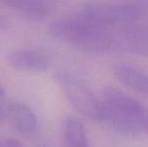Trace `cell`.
I'll use <instances>...</instances> for the list:
<instances>
[{
  "label": "cell",
  "mask_w": 148,
  "mask_h": 147,
  "mask_svg": "<svg viewBox=\"0 0 148 147\" xmlns=\"http://www.w3.org/2000/svg\"><path fill=\"white\" fill-rule=\"evenodd\" d=\"M49 32L53 38L69 43L83 53H106L114 45V38L107 26L96 23L80 13L53 21Z\"/></svg>",
  "instance_id": "obj_1"
},
{
  "label": "cell",
  "mask_w": 148,
  "mask_h": 147,
  "mask_svg": "<svg viewBox=\"0 0 148 147\" xmlns=\"http://www.w3.org/2000/svg\"><path fill=\"white\" fill-rule=\"evenodd\" d=\"M103 98L105 121L116 130L125 133L143 130L147 112L139 101L111 86L104 89Z\"/></svg>",
  "instance_id": "obj_2"
},
{
  "label": "cell",
  "mask_w": 148,
  "mask_h": 147,
  "mask_svg": "<svg viewBox=\"0 0 148 147\" xmlns=\"http://www.w3.org/2000/svg\"><path fill=\"white\" fill-rule=\"evenodd\" d=\"M78 13L104 26L115 24H132L144 14L140 5L130 2H89Z\"/></svg>",
  "instance_id": "obj_3"
},
{
  "label": "cell",
  "mask_w": 148,
  "mask_h": 147,
  "mask_svg": "<svg viewBox=\"0 0 148 147\" xmlns=\"http://www.w3.org/2000/svg\"><path fill=\"white\" fill-rule=\"evenodd\" d=\"M56 79L70 103L77 111L95 121H105L103 103L99 102L97 97L86 84L66 72H59L56 75Z\"/></svg>",
  "instance_id": "obj_4"
},
{
  "label": "cell",
  "mask_w": 148,
  "mask_h": 147,
  "mask_svg": "<svg viewBox=\"0 0 148 147\" xmlns=\"http://www.w3.org/2000/svg\"><path fill=\"white\" fill-rule=\"evenodd\" d=\"M7 61L12 68L25 72H43L49 69V59L43 53L32 49H17L8 55Z\"/></svg>",
  "instance_id": "obj_5"
},
{
  "label": "cell",
  "mask_w": 148,
  "mask_h": 147,
  "mask_svg": "<svg viewBox=\"0 0 148 147\" xmlns=\"http://www.w3.org/2000/svg\"><path fill=\"white\" fill-rule=\"evenodd\" d=\"M112 73L125 87L148 96V73L128 64H116Z\"/></svg>",
  "instance_id": "obj_6"
},
{
  "label": "cell",
  "mask_w": 148,
  "mask_h": 147,
  "mask_svg": "<svg viewBox=\"0 0 148 147\" xmlns=\"http://www.w3.org/2000/svg\"><path fill=\"white\" fill-rule=\"evenodd\" d=\"M4 5L31 21H42L51 13L47 0H0Z\"/></svg>",
  "instance_id": "obj_7"
},
{
  "label": "cell",
  "mask_w": 148,
  "mask_h": 147,
  "mask_svg": "<svg viewBox=\"0 0 148 147\" xmlns=\"http://www.w3.org/2000/svg\"><path fill=\"white\" fill-rule=\"evenodd\" d=\"M9 112L12 118V122L19 133L25 136H32L36 133V116L27 105L16 102L10 106Z\"/></svg>",
  "instance_id": "obj_8"
},
{
  "label": "cell",
  "mask_w": 148,
  "mask_h": 147,
  "mask_svg": "<svg viewBox=\"0 0 148 147\" xmlns=\"http://www.w3.org/2000/svg\"><path fill=\"white\" fill-rule=\"evenodd\" d=\"M62 135L66 147H90L86 128L76 118L68 117L64 119Z\"/></svg>",
  "instance_id": "obj_9"
},
{
  "label": "cell",
  "mask_w": 148,
  "mask_h": 147,
  "mask_svg": "<svg viewBox=\"0 0 148 147\" xmlns=\"http://www.w3.org/2000/svg\"><path fill=\"white\" fill-rule=\"evenodd\" d=\"M126 46L137 55H148V25H132L124 31Z\"/></svg>",
  "instance_id": "obj_10"
},
{
  "label": "cell",
  "mask_w": 148,
  "mask_h": 147,
  "mask_svg": "<svg viewBox=\"0 0 148 147\" xmlns=\"http://www.w3.org/2000/svg\"><path fill=\"white\" fill-rule=\"evenodd\" d=\"M2 144H3V147H23L19 140L14 139V138L2 139Z\"/></svg>",
  "instance_id": "obj_11"
},
{
  "label": "cell",
  "mask_w": 148,
  "mask_h": 147,
  "mask_svg": "<svg viewBox=\"0 0 148 147\" xmlns=\"http://www.w3.org/2000/svg\"><path fill=\"white\" fill-rule=\"evenodd\" d=\"M4 100H5V93L4 90L0 87V121L5 116V108H4Z\"/></svg>",
  "instance_id": "obj_12"
},
{
  "label": "cell",
  "mask_w": 148,
  "mask_h": 147,
  "mask_svg": "<svg viewBox=\"0 0 148 147\" xmlns=\"http://www.w3.org/2000/svg\"><path fill=\"white\" fill-rule=\"evenodd\" d=\"M143 130H145V131L148 133V113L146 115V118H145V121H144V126H143Z\"/></svg>",
  "instance_id": "obj_13"
},
{
  "label": "cell",
  "mask_w": 148,
  "mask_h": 147,
  "mask_svg": "<svg viewBox=\"0 0 148 147\" xmlns=\"http://www.w3.org/2000/svg\"><path fill=\"white\" fill-rule=\"evenodd\" d=\"M0 147H3V144H2V139L0 138Z\"/></svg>",
  "instance_id": "obj_14"
}]
</instances>
